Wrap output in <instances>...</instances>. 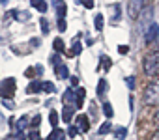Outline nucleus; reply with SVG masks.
Returning <instances> with one entry per match:
<instances>
[{"label":"nucleus","instance_id":"aec40b11","mask_svg":"<svg viewBox=\"0 0 159 140\" xmlns=\"http://www.w3.org/2000/svg\"><path fill=\"white\" fill-rule=\"evenodd\" d=\"M107 86H109V84H107V81H99V90H98V92H99V95L107 94Z\"/></svg>","mask_w":159,"mask_h":140},{"label":"nucleus","instance_id":"4be33fe9","mask_svg":"<svg viewBox=\"0 0 159 140\" xmlns=\"http://www.w3.org/2000/svg\"><path fill=\"white\" fill-rule=\"evenodd\" d=\"M77 133H79V129H77L75 125H69V129H67V136L75 138V136H77Z\"/></svg>","mask_w":159,"mask_h":140},{"label":"nucleus","instance_id":"f257e3e1","mask_svg":"<svg viewBox=\"0 0 159 140\" xmlns=\"http://www.w3.org/2000/svg\"><path fill=\"white\" fill-rule=\"evenodd\" d=\"M157 71H159V50H153L144 58V73L155 75Z\"/></svg>","mask_w":159,"mask_h":140},{"label":"nucleus","instance_id":"412c9836","mask_svg":"<svg viewBox=\"0 0 159 140\" xmlns=\"http://www.w3.org/2000/svg\"><path fill=\"white\" fill-rule=\"evenodd\" d=\"M103 110H105V116L107 118H112V107H111V103H105L103 105Z\"/></svg>","mask_w":159,"mask_h":140},{"label":"nucleus","instance_id":"f8f14e48","mask_svg":"<svg viewBox=\"0 0 159 140\" xmlns=\"http://www.w3.org/2000/svg\"><path fill=\"white\" fill-rule=\"evenodd\" d=\"M114 136H116L118 140H124V138L127 136V129H125V127H118V129L114 131Z\"/></svg>","mask_w":159,"mask_h":140},{"label":"nucleus","instance_id":"6e6552de","mask_svg":"<svg viewBox=\"0 0 159 140\" xmlns=\"http://www.w3.org/2000/svg\"><path fill=\"white\" fill-rule=\"evenodd\" d=\"M54 6H56V17H58V21H62L66 17V4L64 2H54Z\"/></svg>","mask_w":159,"mask_h":140},{"label":"nucleus","instance_id":"39448f33","mask_svg":"<svg viewBox=\"0 0 159 140\" xmlns=\"http://www.w3.org/2000/svg\"><path fill=\"white\" fill-rule=\"evenodd\" d=\"M140 10H144V2H140V0H131L127 4V11L131 19H137L140 15Z\"/></svg>","mask_w":159,"mask_h":140},{"label":"nucleus","instance_id":"72a5a7b5","mask_svg":"<svg viewBox=\"0 0 159 140\" xmlns=\"http://www.w3.org/2000/svg\"><path fill=\"white\" fill-rule=\"evenodd\" d=\"M152 140H159V131H157V133H155V134L152 136Z\"/></svg>","mask_w":159,"mask_h":140},{"label":"nucleus","instance_id":"9d476101","mask_svg":"<svg viewBox=\"0 0 159 140\" xmlns=\"http://www.w3.org/2000/svg\"><path fill=\"white\" fill-rule=\"evenodd\" d=\"M75 94H77L75 107H77V108H81V107H83V99H84V90H83V88H77V92H75Z\"/></svg>","mask_w":159,"mask_h":140},{"label":"nucleus","instance_id":"bb28decb","mask_svg":"<svg viewBox=\"0 0 159 140\" xmlns=\"http://www.w3.org/2000/svg\"><path fill=\"white\" fill-rule=\"evenodd\" d=\"M56 121H58V114L52 110V112H51V123H52V125H56Z\"/></svg>","mask_w":159,"mask_h":140},{"label":"nucleus","instance_id":"2eb2a0df","mask_svg":"<svg viewBox=\"0 0 159 140\" xmlns=\"http://www.w3.org/2000/svg\"><path fill=\"white\" fill-rule=\"evenodd\" d=\"M64 138H66V133L58 129V131H52V136L49 140H64Z\"/></svg>","mask_w":159,"mask_h":140},{"label":"nucleus","instance_id":"a211bd4d","mask_svg":"<svg viewBox=\"0 0 159 140\" xmlns=\"http://www.w3.org/2000/svg\"><path fill=\"white\" fill-rule=\"evenodd\" d=\"M26 125H28V118L23 116V118L17 121V127H19V131H23V129H26Z\"/></svg>","mask_w":159,"mask_h":140},{"label":"nucleus","instance_id":"cd10ccee","mask_svg":"<svg viewBox=\"0 0 159 140\" xmlns=\"http://www.w3.org/2000/svg\"><path fill=\"white\" fill-rule=\"evenodd\" d=\"M4 107H6V108H13V103H11L10 99H4Z\"/></svg>","mask_w":159,"mask_h":140},{"label":"nucleus","instance_id":"473e14b6","mask_svg":"<svg viewBox=\"0 0 159 140\" xmlns=\"http://www.w3.org/2000/svg\"><path fill=\"white\" fill-rule=\"evenodd\" d=\"M118 50H120V52H122V54H125V52H127V47H120V49H118Z\"/></svg>","mask_w":159,"mask_h":140},{"label":"nucleus","instance_id":"b1692460","mask_svg":"<svg viewBox=\"0 0 159 140\" xmlns=\"http://www.w3.org/2000/svg\"><path fill=\"white\" fill-rule=\"evenodd\" d=\"M81 50H83V47H81V43H75V47H73V54H81Z\"/></svg>","mask_w":159,"mask_h":140},{"label":"nucleus","instance_id":"c85d7f7f","mask_svg":"<svg viewBox=\"0 0 159 140\" xmlns=\"http://www.w3.org/2000/svg\"><path fill=\"white\" fill-rule=\"evenodd\" d=\"M30 140H39V133H30Z\"/></svg>","mask_w":159,"mask_h":140},{"label":"nucleus","instance_id":"9b49d317","mask_svg":"<svg viewBox=\"0 0 159 140\" xmlns=\"http://www.w3.org/2000/svg\"><path fill=\"white\" fill-rule=\"evenodd\" d=\"M56 73H58L60 79H67V75H69V71H67L66 65H58V67H56Z\"/></svg>","mask_w":159,"mask_h":140},{"label":"nucleus","instance_id":"c756f323","mask_svg":"<svg viewBox=\"0 0 159 140\" xmlns=\"http://www.w3.org/2000/svg\"><path fill=\"white\" fill-rule=\"evenodd\" d=\"M39 120H41V118H39V116H36V118L32 120V125H34V127H38V125H39Z\"/></svg>","mask_w":159,"mask_h":140},{"label":"nucleus","instance_id":"20e7f679","mask_svg":"<svg viewBox=\"0 0 159 140\" xmlns=\"http://www.w3.org/2000/svg\"><path fill=\"white\" fill-rule=\"evenodd\" d=\"M152 8H146L140 15H139V32H146L152 24Z\"/></svg>","mask_w":159,"mask_h":140},{"label":"nucleus","instance_id":"423d86ee","mask_svg":"<svg viewBox=\"0 0 159 140\" xmlns=\"http://www.w3.org/2000/svg\"><path fill=\"white\" fill-rule=\"evenodd\" d=\"M157 36H159V26H157V24H152V26L146 30V41L150 43V41H153Z\"/></svg>","mask_w":159,"mask_h":140},{"label":"nucleus","instance_id":"a878e982","mask_svg":"<svg viewBox=\"0 0 159 140\" xmlns=\"http://www.w3.org/2000/svg\"><path fill=\"white\" fill-rule=\"evenodd\" d=\"M58 32H66V21H58Z\"/></svg>","mask_w":159,"mask_h":140},{"label":"nucleus","instance_id":"7ed1b4c3","mask_svg":"<svg viewBox=\"0 0 159 140\" xmlns=\"http://www.w3.org/2000/svg\"><path fill=\"white\" fill-rule=\"evenodd\" d=\"M15 94V81L13 79H6L0 84V97L2 99H10V95Z\"/></svg>","mask_w":159,"mask_h":140},{"label":"nucleus","instance_id":"f03ea898","mask_svg":"<svg viewBox=\"0 0 159 140\" xmlns=\"http://www.w3.org/2000/svg\"><path fill=\"white\" fill-rule=\"evenodd\" d=\"M144 101H146L148 105L159 101V77L146 88V92H144Z\"/></svg>","mask_w":159,"mask_h":140},{"label":"nucleus","instance_id":"f3484780","mask_svg":"<svg viewBox=\"0 0 159 140\" xmlns=\"http://www.w3.org/2000/svg\"><path fill=\"white\" fill-rule=\"evenodd\" d=\"M41 90L52 94V92H54V84H52V82H43V84H41Z\"/></svg>","mask_w":159,"mask_h":140},{"label":"nucleus","instance_id":"f704fd0d","mask_svg":"<svg viewBox=\"0 0 159 140\" xmlns=\"http://www.w3.org/2000/svg\"><path fill=\"white\" fill-rule=\"evenodd\" d=\"M153 120H155V121H157V123H159V112H157V114H155V118H153Z\"/></svg>","mask_w":159,"mask_h":140},{"label":"nucleus","instance_id":"4468645a","mask_svg":"<svg viewBox=\"0 0 159 140\" xmlns=\"http://www.w3.org/2000/svg\"><path fill=\"white\" fill-rule=\"evenodd\" d=\"M64 121H66V123L71 121V105H66V107H64Z\"/></svg>","mask_w":159,"mask_h":140},{"label":"nucleus","instance_id":"6ab92c4d","mask_svg":"<svg viewBox=\"0 0 159 140\" xmlns=\"http://www.w3.org/2000/svg\"><path fill=\"white\" fill-rule=\"evenodd\" d=\"M109 131H111V121L107 120V121H105V123L101 125V129H99V134H107Z\"/></svg>","mask_w":159,"mask_h":140},{"label":"nucleus","instance_id":"dca6fc26","mask_svg":"<svg viewBox=\"0 0 159 140\" xmlns=\"http://www.w3.org/2000/svg\"><path fill=\"white\" fill-rule=\"evenodd\" d=\"M94 24H96V30H103V24H105V21H103V15H96V21H94Z\"/></svg>","mask_w":159,"mask_h":140},{"label":"nucleus","instance_id":"0eeeda50","mask_svg":"<svg viewBox=\"0 0 159 140\" xmlns=\"http://www.w3.org/2000/svg\"><path fill=\"white\" fill-rule=\"evenodd\" d=\"M77 125H79L77 129H81L83 133H86V131H88V127H90V123H88V118L81 114V116H79V118H77Z\"/></svg>","mask_w":159,"mask_h":140},{"label":"nucleus","instance_id":"393cba45","mask_svg":"<svg viewBox=\"0 0 159 140\" xmlns=\"http://www.w3.org/2000/svg\"><path fill=\"white\" fill-rule=\"evenodd\" d=\"M41 28H43V34L49 32V23H47V19H41Z\"/></svg>","mask_w":159,"mask_h":140},{"label":"nucleus","instance_id":"2f4dec72","mask_svg":"<svg viewBox=\"0 0 159 140\" xmlns=\"http://www.w3.org/2000/svg\"><path fill=\"white\" fill-rule=\"evenodd\" d=\"M125 82H127V84H129V86H131V88H133V86H135V81H133V79H127V81H125Z\"/></svg>","mask_w":159,"mask_h":140},{"label":"nucleus","instance_id":"7c9ffc66","mask_svg":"<svg viewBox=\"0 0 159 140\" xmlns=\"http://www.w3.org/2000/svg\"><path fill=\"white\" fill-rule=\"evenodd\" d=\"M84 4V8H94V2H88V0H86V2H83Z\"/></svg>","mask_w":159,"mask_h":140},{"label":"nucleus","instance_id":"1a4fd4ad","mask_svg":"<svg viewBox=\"0 0 159 140\" xmlns=\"http://www.w3.org/2000/svg\"><path fill=\"white\" fill-rule=\"evenodd\" d=\"M41 84H43V82H39V81H34V82H30V84H28L26 92H28V94H38V92H41Z\"/></svg>","mask_w":159,"mask_h":140},{"label":"nucleus","instance_id":"ddd939ff","mask_svg":"<svg viewBox=\"0 0 159 140\" xmlns=\"http://www.w3.org/2000/svg\"><path fill=\"white\" fill-rule=\"evenodd\" d=\"M32 6H34V8H38L41 13H45V11H47V4H45V2H39V0H32Z\"/></svg>","mask_w":159,"mask_h":140},{"label":"nucleus","instance_id":"5701e85b","mask_svg":"<svg viewBox=\"0 0 159 140\" xmlns=\"http://www.w3.org/2000/svg\"><path fill=\"white\" fill-rule=\"evenodd\" d=\"M54 49H56V50H60V52H62V50H64V43H62V41H60V39H54Z\"/></svg>","mask_w":159,"mask_h":140}]
</instances>
